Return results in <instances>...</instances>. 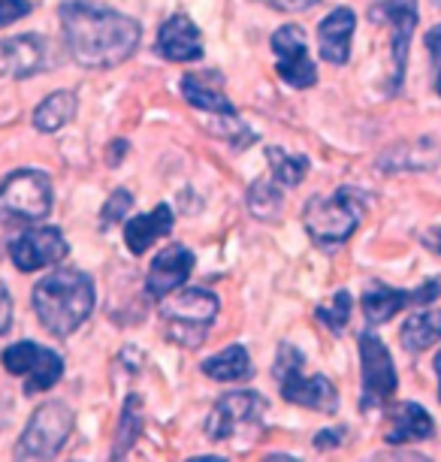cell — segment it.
<instances>
[{
  "instance_id": "obj_21",
  "label": "cell",
  "mask_w": 441,
  "mask_h": 462,
  "mask_svg": "<svg viewBox=\"0 0 441 462\" xmlns=\"http://www.w3.org/2000/svg\"><path fill=\"white\" fill-rule=\"evenodd\" d=\"M436 432V423L427 408H420L418 402H402L393 411V423L387 430V444H405V441H420L429 439Z\"/></svg>"
},
{
  "instance_id": "obj_19",
  "label": "cell",
  "mask_w": 441,
  "mask_h": 462,
  "mask_svg": "<svg viewBox=\"0 0 441 462\" xmlns=\"http://www.w3.org/2000/svg\"><path fill=\"white\" fill-rule=\"evenodd\" d=\"M181 94L188 97V103L203 112H215V116H236V106L227 100V94L221 91L218 76L209 73H188L181 79Z\"/></svg>"
},
{
  "instance_id": "obj_4",
  "label": "cell",
  "mask_w": 441,
  "mask_h": 462,
  "mask_svg": "<svg viewBox=\"0 0 441 462\" xmlns=\"http://www.w3.org/2000/svg\"><path fill=\"white\" fill-rule=\"evenodd\" d=\"M263 396H257L254 390H233L215 402L209 420H206V435L236 450H248L263 432Z\"/></svg>"
},
{
  "instance_id": "obj_34",
  "label": "cell",
  "mask_w": 441,
  "mask_h": 462,
  "mask_svg": "<svg viewBox=\"0 0 441 462\" xmlns=\"http://www.w3.org/2000/svg\"><path fill=\"white\" fill-rule=\"evenodd\" d=\"M423 242L436 251V254H441V226H436V230H429V233H423Z\"/></svg>"
},
{
  "instance_id": "obj_17",
  "label": "cell",
  "mask_w": 441,
  "mask_h": 462,
  "mask_svg": "<svg viewBox=\"0 0 441 462\" xmlns=\"http://www.w3.org/2000/svg\"><path fill=\"white\" fill-rule=\"evenodd\" d=\"M158 55L167 60H200L203 58V40L197 24L185 13L170 15L158 31Z\"/></svg>"
},
{
  "instance_id": "obj_27",
  "label": "cell",
  "mask_w": 441,
  "mask_h": 462,
  "mask_svg": "<svg viewBox=\"0 0 441 462\" xmlns=\"http://www.w3.org/2000/svg\"><path fill=\"white\" fill-rule=\"evenodd\" d=\"M317 320L326 327V329H333L335 336L342 333L345 327H348V318H351V293L348 291H339L333 296V302L330 305H321V309L315 311Z\"/></svg>"
},
{
  "instance_id": "obj_18",
  "label": "cell",
  "mask_w": 441,
  "mask_h": 462,
  "mask_svg": "<svg viewBox=\"0 0 441 462\" xmlns=\"http://www.w3.org/2000/svg\"><path fill=\"white\" fill-rule=\"evenodd\" d=\"M354 28H357V15H354L348 6H339V10H333L330 15H326V19L317 24V46H321V58L330 60V64H335V67L348 64Z\"/></svg>"
},
{
  "instance_id": "obj_36",
  "label": "cell",
  "mask_w": 441,
  "mask_h": 462,
  "mask_svg": "<svg viewBox=\"0 0 441 462\" xmlns=\"http://www.w3.org/2000/svg\"><path fill=\"white\" fill-rule=\"evenodd\" d=\"M436 372H438V390H441V351L436 354Z\"/></svg>"
},
{
  "instance_id": "obj_9",
  "label": "cell",
  "mask_w": 441,
  "mask_h": 462,
  "mask_svg": "<svg viewBox=\"0 0 441 462\" xmlns=\"http://www.w3.org/2000/svg\"><path fill=\"white\" fill-rule=\"evenodd\" d=\"M0 360H4V369L10 374L24 378V393L28 396L46 393L64 374V360L49 347H40L37 342H15L6 347Z\"/></svg>"
},
{
  "instance_id": "obj_32",
  "label": "cell",
  "mask_w": 441,
  "mask_h": 462,
  "mask_svg": "<svg viewBox=\"0 0 441 462\" xmlns=\"http://www.w3.org/2000/svg\"><path fill=\"white\" fill-rule=\"evenodd\" d=\"M270 4L275 10H284V13H302V10H308V6L321 4V0H270Z\"/></svg>"
},
{
  "instance_id": "obj_13",
  "label": "cell",
  "mask_w": 441,
  "mask_h": 462,
  "mask_svg": "<svg viewBox=\"0 0 441 462\" xmlns=\"http://www.w3.org/2000/svg\"><path fill=\"white\" fill-rule=\"evenodd\" d=\"M441 293V284L436 278L423 282L414 291H400V287H387V284H372L366 293H363V315L372 327L387 324L396 311L409 309V305H429L436 296Z\"/></svg>"
},
{
  "instance_id": "obj_33",
  "label": "cell",
  "mask_w": 441,
  "mask_h": 462,
  "mask_svg": "<svg viewBox=\"0 0 441 462\" xmlns=\"http://www.w3.org/2000/svg\"><path fill=\"white\" fill-rule=\"evenodd\" d=\"M423 42H427L432 60H436V64H441V24H436V28L427 33V40H423Z\"/></svg>"
},
{
  "instance_id": "obj_25",
  "label": "cell",
  "mask_w": 441,
  "mask_h": 462,
  "mask_svg": "<svg viewBox=\"0 0 441 462\" xmlns=\"http://www.w3.org/2000/svg\"><path fill=\"white\" fill-rule=\"evenodd\" d=\"M266 161H270V170L279 185L284 188H297L308 172V158L306 154H288L279 145L266 148Z\"/></svg>"
},
{
  "instance_id": "obj_12",
  "label": "cell",
  "mask_w": 441,
  "mask_h": 462,
  "mask_svg": "<svg viewBox=\"0 0 441 462\" xmlns=\"http://www.w3.org/2000/svg\"><path fill=\"white\" fill-rule=\"evenodd\" d=\"M272 51L279 58V76L290 88H311L317 82V69L308 58L306 33L297 24H284L272 33Z\"/></svg>"
},
{
  "instance_id": "obj_8",
  "label": "cell",
  "mask_w": 441,
  "mask_h": 462,
  "mask_svg": "<svg viewBox=\"0 0 441 462\" xmlns=\"http://www.w3.org/2000/svg\"><path fill=\"white\" fill-rule=\"evenodd\" d=\"M0 212L22 221H42L51 212V185L40 170H15L0 185Z\"/></svg>"
},
{
  "instance_id": "obj_3",
  "label": "cell",
  "mask_w": 441,
  "mask_h": 462,
  "mask_svg": "<svg viewBox=\"0 0 441 462\" xmlns=\"http://www.w3.org/2000/svg\"><path fill=\"white\" fill-rule=\"evenodd\" d=\"M366 212V194L357 188H339L330 197H311L302 208V224L315 245L333 251L348 242Z\"/></svg>"
},
{
  "instance_id": "obj_29",
  "label": "cell",
  "mask_w": 441,
  "mask_h": 462,
  "mask_svg": "<svg viewBox=\"0 0 441 462\" xmlns=\"http://www.w3.org/2000/svg\"><path fill=\"white\" fill-rule=\"evenodd\" d=\"M133 206V197H131V190H124V188H118L115 194H112L106 199V206H103V212H100V224L103 226H112L115 221H121V217L127 215V208Z\"/></svg>"
},
{
  "instance_id": "obj_6",
  "label": "cell",
  "mask_w": 441,
  "mask_h": 462,
  "mask_svg": "<svg viewBox=\"0 0 441 462\" xmlns=\"http://www.w3.org/2000/svg\"><path fill=\"white\" fill-rule=\"evenodd\" d=\"M218 315V296L203 287H188L161 302V318L167 320V336L181 347H200L206 329Z\"/></svg>"
},
{
  "instance_id": "obj_35",
  "label": "cell",
  "mask_w": 441,
  "mask_h": 462,
  "mask_svg": "<svg viewBox=\"0 0 441 462\" xmlns=\"http://www.w3.org/2000/svg\"><path fill=\"white\" fill-rule=\"evenodd\" d=\"M339 439H342V430L339 432H321L317 435V448H335Z\"/></svg>"
},
{
  "instance_id": "obj_7",
  "label": "cell",
  "mask_w": 441,
  "mask_h": 462,
  "mask_svg": "<svg viewBox=\"0 0 441 462\" xmlns=\"http://www.w3.org/2000/svg\"><path fill=\"white\" fill-rule=\"evenodd\" d=\"M73 432V411L64 402H46L37 408L31 423L24 426L19 444H15V457L19 459H51L64 448Z\"/></svg>"
},
{
  "instance_id": "obj_22",
  "label": "cell",
  "mask_w": 441,
  "mask_h": 462,
  "mask_svg": "<svg viewBox=\"0 0 441 462\" xmlns=\"http://www.w3.org/2000/svg\"><path fill=\"white\" fill-rule=\"evenodd\" d=\"M76 106H79V100H76L73 91L49 94L37 106V112H33V127H37L40 134H58L67 121L76 118Z\"/></svg>"
},
{
  "instance_id": "obj_15",
  "label": "cell",
  "mask_w": 441,
  "mask_h": 462,
  "mask_svg": "<svg viewBox=\"0 0 441 462\" xmlns=\"http://www.w3.org/2000/svg\"><path fill=\"white\" fill-rule=\"evenodd\" d=\"M194 269V254L185 245H167L158 257L152 260L149 278H145V291L152 296H170L172 291H179L181 284L191 278Z\"/></svg>"
},
{
  "instance_id": "obj_30",
  "label": "cell",
  "mask_w": 441,
  "mask_h": 462,
  "mask_svg": "<svg viewBox=\"0 0 441 462\" xmlns=\"http://www.w3.org/2000/svg\"><path fill=\"white\" fill-rule=\"evenodd\" d=\"M31 13V0H0V28L24 19Z\"/></svg>"
},
{
  "instance_id": "obj_26",
  "label": "cell",
  "mask_w": 441,
  "mask_h": 462,
  "mask_svg": "<svg viewBox=\"0 0 441 462\" xmlns=\"http://www.w3.org/2000/svg\"><path fill=\"white\" fill-rule=\"evenodd\" d=\"M248 208L254 217H263V221H272L281 212V190L272 185V181H254L248 190Z\"/></svg>"
},
{
  "instance_id": "obj_11",
  "label": "cell",
  "mask_w": 441,
  "mask_h": 462,
  "mask_svg": "<svg viewBox=\"0 0 441 462\" xmlns=\"http://www.w3.org/2000/svg\"><path fill=\"white\" fill-rule=\"evenodd\" d=\"M67 239L58 226H33L10 242V260L22 273H37V269L55 266L67 257Z\"/></svg>"
},
{
  "instance_id": "obj_20",
  "label": "cell",
  "mask_w": 441,
  "mask_h": 462,
  "mask_svg": "<svg viewBox=\"0 0 441 462\" xmlns=\"http://www.w3.org/2000/svg\"><path fill=\"white\" fill-rule=\"evenodd\" d=\"M172 230V208L163 203L158 208H152L149 215L133 217L131 224L124 226V242L131 248V254H145L154 242L163 239Z\"/></svg>"
},
{
  "instance_id": "obj_16",
  "label": "cell",
  "mask_w": 441,
  "mask_h": 462,
  "mask_svg": "<svg viewBox=\"0 0 441 462\" xmlns=\"http://www.w3.org/2000/svg\"><path fill=\"white\" fill-rule=\"evenodd\" d=\"M375 15H384L393 24V88H400L405 60H409L411 33L418 28V0H387V4L378 6Z\"/></svg>"
},
{
  "instance_id": "obj_23",
  "label": "cell",
  "mask_w": 441,
  "mask_h": 462,
  "mask_svg": "<svg viewBox=\"0 0 441 462\" xmlns=\"http://www.w3.org/2000/svg\"><path fill=\"white\" fill-rule=\"evenodd\" d=\"M400 342L405 351L420 354L441 342V311H420V315H411L400 329Z\"/></svg>"
},
{
  "instance_id": "obj_31",
  "label": "cell",
  "mask_w": 441,
  "mask_h": 462,
  "mask_svg": "<svg viewBox=\"0 0 441 462\" xmlns=\"http://www.w3.org/2000/svg\"><path fill=\"white\" fill-rule=\"evenodd\" d=\"M13 324V300H10V291H6V284L0 282V336L10 329Z\"/></svg>"
},
{
  "instance_id": "obj_24",
  "label": "cell",
  "mask_w": 441,
  "mask_h": 462,
  "mask_svg": "<svg viewBox=\"0 0 441 462\" xmlns=\"http://www.w3.org/2000/svg\"><path fill=\"white\" fill-rule=\"evenodd\" d=\"M200 369L215 381H245L251 378V356L242 345H230L227 351L203 360Z\"/></svg>"
},
{
  "instance_id": "obj_14",
  "label": "cell",
  "mask_w": 441,
  "mask_h": 462,
  "mask_svg": "<svg viewBox=\"0 0 441 462\" xmlns=\"http://www.w3.org/2000/svg\"><path fill=\"white\" fill-rule=\"evenodd\" d=\"M46 51L49 42L37 33H24V37L0 42V73L10 76V79H28V76L49 67Z\"/></svg>"
},
{
  "instance_id": "obj_1",
  "label": "cell",
  "mask_w": 441,
  "mask_h": 462,
  "mask_svg": "<svg viewBox=\"0 0 441 462\" xmlns=\"http://www.w3.org/2000/svg\"><path fill=\"white\" fill-rule=\"evenodd\" d=\"M60 24L76 64L88 69H109L127 60L140 46V22L91 0L60 4Z\"/></svg>"
},
{
  "instance_id": "obj_5",
  "label": "cell",
  "mask_w": 441,
  "mask_h": 462,
  "mask_svg": "<svg viewBox=\"0 0 441 462\" xmlns=\"http://www.w3.org/2000/svg\"><path fill=\"white\" fill-rule=\"evenodd\" d=\"M302 354L293 345L284 342L279 347V356H275V378H279L281 396L284 402L311 408V411H321V414H335L339 408V390L330 378L324 374H306L302 372Z\"/></svg>"
},
{
  "instance_id": "obj_37",
  "label": "cell",
  "mask_w": 441,
  "mask_h": 462,
  "mask_svg": "<svg viewBox=\"0 0 441 462\" xmlns=\"http://www.w3.org/2000/svg\"><path fill=\"white\" fill-rule=\"evenodd\" d=\"M436 91L441 94V76H438V82H436Z\"/></svg>"
},
{
  "instance_id": "obj_2",
  "label": "cell",
  "mask_w": 441,
  "mask_h": 462,
  "mask_svg": "<svg viewBox=\"0 0 441 462\" xmlns=\"http://www.w3.org/2000/svg\"><path fill=\"white\" fill-rule=\"evenodd\" d=\"M33 311L51 336L76 333L94 311V282L82 269H58L33 287Z\"/></svg>"
},
{
  "instance_id": "obj_28",
  "label": "cell",
  "mask_w": 441,
  "mask_h": 462,
  "mask_svg": "<svg viewBox=\"0 0 441 462\" xmlns=\"http://www.w3.org/2000/svg\"><path fill=\"white\" fill-rule=\"evenodd\" d=\"M136 402H140L136 396H131V399L124 402V411H121V432H118V441H115V450H112V457H124L127 448H131L133 439H136V435H140V430H142V420L133 414Z\"/></svg>"
},
{
  "instance_id": "obj_10",
  "label": "cell",
  "mask_w": 441,
  "mask_h": 462,
  "mask_svg": "<svg viewBox=\"0 0 441 462\" xmlns=\"http://www.w3.org/2000/svg\"><path fill=\"white\" fill-rule=\"evenodd\" d=\"M360 363H363V399L360 408L372 411V408H381L387 399L396 393L400 378H396L390 351L375 333L360 336Z\"/></svg>"
}]
</instances>
